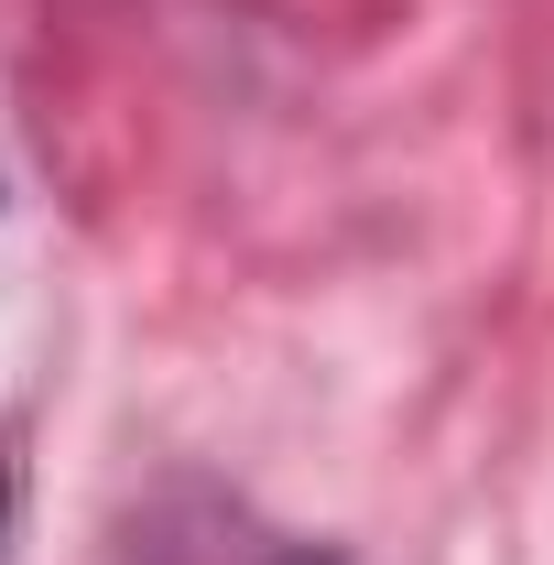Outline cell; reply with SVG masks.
I'll list each match as a JSON object with an SVG mask.
<instances>
[{
	"instance_id": "cell-1",
	"label": "cell",
	"mask_w": 554,
	"mask_h": 565,
	"mask_svg": "<svg viewBox=\"0 0 554 565\" xmlns=\"http://www.w3.org/2000/svg\"><path fill=\"white\" fill-rule=\"evenodd\" d=\"M294 565H327V555H294Z\"/></svg>"
},
{
	"instance_id": "cell-2",
	"label": "cell",
	"mask_w": 554,
	"mask_h": 565,
	"mask_svg": "<svg viewBox=\"0 0 554 565\" xmlns=\"http://www.w3.org/2000/svg\"><path fill=\"white\" fill-rule=\"evenodd\" d=\"M0 511H11V500H0Z\"/></svg>"
}]
</instances>
